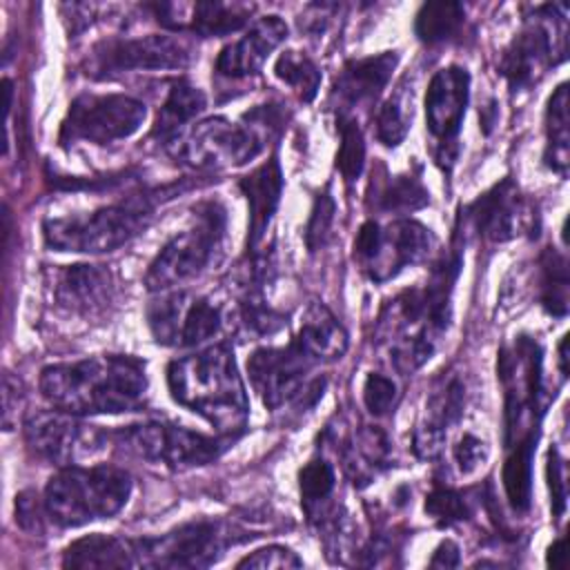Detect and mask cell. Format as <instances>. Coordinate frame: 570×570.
<instances>
[{
	"mask_svg": "<svg viewBox=\"0 0 570 570\" xmlns=\"http://www.w3.org/2000/svg\"><path fill=\"white\" fill-rule=\"evenodd\" d=\"M45 401L76 416L134 412L147 399L145 363L127 354H98L40 372Z\"/></svg>",
	"mask_w": 570,
	"mask_h": 570,
	"instance_id": "cell-1",
	"label": "cell"
},
{
	"mask_svg": "<svg viewBox=\"0 0 570 570\" xmlns=\"http://www.w3.org/2000/svg\"><path fill=\"white\" fill-rule=\"evenodd\" d=\"M171 399L203 416L225 439L245 432L249 403L229 345H209L167 365Z\"/></svg>",
	"mask_w": 570,
	"mask_h": 570,
	"instance_id": "cell-2",
	"label": "cell"
},
{
	"mask_svg": "<svg viewBox=\"0 0 570 570\" xmlns=\"http://www.w3.org/2000/svg\"><path fill=\"white\" fill-rule=\"evenodd\" d=\"M281 127L283 111L276 105H261L247 111L240 122L214 116L196 122L178 140L174 156L191 169L240 167L256 158Z\"/></svg>",
	"mask_w": 570,
	"mask_h": 570,
	"instance_id": "cell-3",
	"label": "cell"
},
{
	"mask_svg": "<svg viewBox=\"0 0 570 570\" xmlns=\"http://www.w3.org/2000/svg\"><path fill=\"white\" fill-rule=\"evenodd\" d=\"M129 494L131 476L116 465H67L49 479L42 501L56 525L80 528L120 512Z\"/></svg>",
	"mask_w": 570,
	"mask_h": 570,
	"instance_id": "cell-4",
	"label": "cell"
},
{
	"mask_svg": "<svg viewBox=\"0 0 570 570\" xmlns=\"http://www.w3.org/2000/svg\"><path fill=\"white\" fill-rule=\"evenodd\" d=\"M151 203L145 196H131L87 214L47 218L42 236L47 247L71 254H105L127 245L151 220Z\"/></svg>",
	"mask_w": 570,
	"mask_h": 570,
	"instance_id": "cell-5",
	"label": "cell"
},
{
	"mask_svg": "<svg viewBox=\"0 0 570 570\" xmlns=\"http://www.w3.org/2000/svg\"><path fill=\"white\" fill-rule=\"evenodd\" d=\"M194 223L178 232L149 263L145 287L167 292L200 272L214 261L227 229V212L220 203L207 200L194 209Z\"/></svg>",
	"mask_w": 570,
	"mask_h": 570,
	"instance_id": "cell-6",
	"label": "cell"
},
{
	"mask_svg": "<svg viewBox=\"0 0 570 570\" xmlns=\"http://www.w3.org/2000/svg\"><path fill=\"white\" fill-rule=\"evenodd\" d=\"M499 381L505 390L503 405V443L505 448L517 441L539 434V394H541V350L528 338L519 336L512 345L501 347L497 361Z\"/></svg>",
	"mask_w": 570,
	"mask_h": 570,
	"instance_id": "cell-7",
	"label": "cell"
},
{
	"mask_svg": "<svg viewBox=\"0 0 570 570\" xmlns=\"http://www.w3.org/2000/svg\"><path fill=\"white\" fill-rule=\"evenodd\" d=\"M114 439L116 445H120V450L127 454L171 470L207 465L216 461L229 445V439L220 434L207 436L203 432L160 421L127 425L118 430Z\"/></svg>",
	"mask_w": 570,
	"mask_h": 570,
	"instance_id": "cell-8",
	"label": "cell"
},
{
	"mask_svg": "<svg viewBox=\"0 0 570 570\" xmlns=\"http://www.w3.org/2000/svg\"><path fill=\"white\" fill-rule=\"evenodd\" d=\"M434 247V234L419 220H394L381 227L367 220L354 238V261L374 283L394 278L403 267L416 265Z\"/></svg>",
	"mask_w": 570,
	"mask_h": 570,
	"instance_id": "cell-9",
	"label": "cell"
},
{
	"mask_svg": "<svg viewBox=\"0 0 570 570\" xmlns=\"http://www.w3.org/2000/svg\"><path fill=\"white\" fill-rule=\"evenodd\" d=\"M147 118V107L125 94H80L71 100L60 125V145H109L129 138Z\"/></svg>",
	"mask_w": 570,
	"mask_h": 570,
	"instance_id": "cell-10",
	"label": "cell"
},
{
	"mask_svg": "<svg viewBox=\"0 0 570 570\" xmlns=\"http://www.w3.org/2000/svg\"><path fill=\"white\" fill-rule=\"evenodd\" d=\"M22 432L36 456L60 468L80 465L98 456L109 443V434L105 430L56 407L29 412L24 416Z\"/></svg>",
	"mask_w": 570,
	"mask_h": 570,
	"instance_id": "cell-11",
	"label": "cell"
},
{
	"mask_svg": "<svg viewBox=\"0 0 570 570\" xmlns=\"http://www.w3.org/2000/svg\"><path fill=\"white\" fill-rule=\"evenodd\" d=\"M236 541L240 537H236L234 525L200 519L160 537L138 539V563L142 568H207Z\"/></svg>",
	"mask_w": 570,
	"mask_h": 570,
	"instance_id": "cell-12",
	"label": "cell"
},
{
	"mask_svg": "<svg viewBox=\"0 0 570 570\" xmlns=\"http://www.w3.org/2000/svg\"><path fill=\"white\" fill-rule=\"evenodd\" d=\"M220 309L189 292H167L147 305V325L156 343L196 347L220 330Z\"/></svg>",
	"mask_w": 570,
	"mask_h": 570,
	"instance_id": "cell-13",
	"label": "cell"
},
{
	"mask_svg": "<svg viewBox=\"0 0 570 570\" xmlns=\"http://www.w3.org/2000/svg\"><path fill=\"white\" fill-rule=\"evenodd\" d=\"M191 62V49L171 36H140L116 38L94 47L87 60V73L107 78L122 71L142 69H185Z\"/></svg>",
	"mask_w": 570,
	"mask_h": 570,
	"instance_id": "cell-14",
	"label": "cell"
},
{
	"mask_svg": "<svg viewBox=\"0 0 570 570\" xmlns=\"http://www.w3.org/2000/svg\"><path fill=\"white\" fill-rule=\"evenodd\" d=\"M318 361L292 338L283 347H258L247 358V374L254 392L267 410H278L285 403H294L301 390L309 383L307 374Z\"/></svg>",
	"mask_w": 570,
	"mask_h": 570,
	"instance_id": "cell-15",
	"label": "cell"
},
{
	"mask_svg": "<svg viewBox=\"0 0 570 570\" xmlns=\"http://www.w3.org/2000/svg\"><path fill=\"white\" fill-rule=\"evenodd\" d=\"M470 98V73L450 65L439 69L425 91V122L436 142V163L450 171L456 160V136Z\"/></svg>",
	"mask_w": 570,
	"mask_h": 570,
	"instance_id": "cell-16",
	"label": "cell"
},
{
	"mask_svg": "<svg viewBox=\"0 0 570 570\" xmlns=\"http://www.w3.org/2000/svg\"><path fill=\"white\" fill-rule=\"evenodd\" d=\"M463 225L490 243L512 240L534 227L537 212L512 178H503L472 200L463 214Z\"/></svg>",
	"mask_w": 570,
	"mask_h": 570,
	"instance_id": "cell-17",
	"label": "cell"
},
{
	"mask_svg": "<svg viewBox=\"0 0 570 570\" xmlns=\"http://www.w3.org/2000/svg\"><path fill=\"white\" fill-rule=\"evenodd\" d=\"M49 292L53 303L67 314L100 318L116 303V278L105 265H65L51 272Z\"/></svg>",
	"mask_w": 570,
	"mask_h": 570,
	"instance_id": "cell-18",
	"label": "cell"
},
{
	"mask_svg": "<svg viewBox=\"0 0 570 570\" xmlns=\"http://www.w3.org/2000/svg\"><path fill=\"white\" fill-rule=\"evenodd\" d=\"M465 385L459 376L441 379L430 399L425 401V414L412 434V448L419 459H436L443 450L448 430L463 416Z\"/></svg>",
	"mask_w": 570,
	"mask_h": 570,
	"instance_id": "cell-19",
	"label": "cell"
},
{
	"mask_svg": "<svg viewBox=\"0 0 570 570\" xmlns=\"http://www.w3.org/2000/svg\"><path fill=\"white\" fill-rule=\"evenodd\" d=\"M554 42L541 22L525 24L503 49L499 71L512 91L532 87L554 62Z\"/></svg>",
	"mask_w": 570,
	"mask_h": 570,
	"instance_id": "cell-20",
	"label": "cell"
},
{
	"mask_svg": "<svg viewBox=\"0 0 570 570\" xmlns=\"http://www.w3.org/2000/svg\"><path fill=\"white\" fill-rule=\"evenodd\" d=\"M287 38V24L278 16L256 20L243 38L220 49L216 71L225 78H245L261 71L269 53Z\"/></svg>",
	"mask_w": 570,
	"mask_h": 570,
	"instance_id": "cell-21",
	"label": "cell"
},
{
	"mask_svg": "<svg viewBox=\"0 0 570 570\" xmlns=\"http://www.w3.org/2000/svg\"><path fill=\"white\" fill-rule=\"evenodd\" d=\"M240 191L249 205V232H247V252H256L263 243L267 227L278 209L283 194V171L276 156L265 160L252 174L240 178Z\"/></svg>",
	"mask_w": 570,
	"mask_h": 570,
	"instance_id": "cell-22",
	"label": "cell"
},
{
	"mask_svg": "<svg viewBox=\"0 0 570 570\" xmlns=\"http://www.w3.org/2000/svg\"><path fill=\"white\" fill-rule=\"evenodd\" d=\"M396 62V51H383L376 56L350 60L336 76L334 96H338L341 105L345 107H361L374 102V98L390 82Z\"/></svg>",
	"mask_w": 570,
	"mask_h": 570,
	"instance_id": "cell-23",
	"label": "cell"
},
{
	"mask_svg": "<svg viewBox=\"0 0 570 570\" xmlns=\"http://www.w3.org/2000/svg\"><path fill=\"white\" fill-rule=\"evenodd\" d=\"M65 568H138V539L89 534L62 552Z\"/></svg>",
	"mask_w": 570,
	"mask_h": 570,
	"instance_id": "cell-24",
	"label": "cell"
},
{
	"mask_svg": "<svg viewBox=\"0 0 570 570\" xmlns=\"http://www.w3.org/2000/svg\"><path fill=\"white\" fill-rule=\"evenodd\" d=\"M294 338L318 363L336 361L347 350V332L343 330L338 318L323 303H316V301L305 307Z\"/></svg>",
	"mask_w": 570,
	"mask_h": 570,
	"instance_id": "cell-25",
	"label": "cell"
},
{
	"mask_svg": "<svg viewBox=\"0 0 570 570\" xmlns=\"http://www.w3.org/2000/svg\"><path fill=\"white\" fill-rule=\"evenodd\" d=\"M430 203V194L421 178L414 174L392 176L381 167V176L372 174L367 189V207L383 214H410L423 209Z\"/></svg>",
	"mask_w": 570,
	"mask_h": 570,
	"instance_id": "cell-26",
	"label": "cell"
},
{
	"mask_svg": "<svg viewBox=\"0 0 570 570\" xmlns=\"http://www.w3.org/2000/svg\"><path fill=\"white\" fill-rule=\"evenodd\" d=\"M207 105L203 89H198L187 78H176L169 85L165 105L158 111L156 125L151 127V136L158 140L174 138L189 120H194Z\"/></svg>",
	"mask_w": 570,
	"mask_h": 570,
	"instance_id": "cell-27",
	"label": "cell"
},
{
	"mask_svg": "<svg viewBox=\"0 0 570 570\" xmlns=\"http://www.w3.org/2000/svg\"><path fill=\"white\" fill-rule=\"evenodd\" d=\"M252 9H254L252 4H243V2H218V0L196 2L189 7V13L185 16L183 31H191L200 38L227 36L243 29L249 22Z\"/></svg>",
	"mask_w": 570,
	"mask_h": 570,
	"instance_id": "cell-28",
	"label": "cell"
},
{
	"mask_svg": "<svg viewBox=\"0 0 570 570\" xmlns=\"http://www.w3.org/2000/svg\"><path fill=\"white\" fill-rule=\"evenodd\" d=\"M537 439L539 434L525 436L517 441L514 445L505 448L508 456L503 463V488L510 505L517 512H525L530 508V497H532V456L537 450Z\"/></svg>",
	"mask_w": 570,
	"mask_h": 570,
	"instance_id": "cell-29",
	"label": "cell"
},
{
	"mask_svg": "<svg viewBox=\"0 0 570 570\" xmlns=\"http://www.w3.org/2000/svg\"><path fill=\"white\" fill-rule=\"evenodd\" d=\"M546 165L557 171L559 176H566L568 171V149H570V134H568V85L561 82L554 94L548 100L546 109Z\"/></svg>",
	"mask_w": 570,
	"mask_h": 570,
	"instance_id": "cell-30",
	"label": "cell"
},
{
	"mask_svg": "<svg viewBox=\"0 0 570 570\" xmlns=\"http://www.w3.org/2000/svg\"><path fill=\"white\" fill-rule=\"evenodd\" d=\"M465 9L459 2H425L416 13L414 33L425 45H439L454 38L461 31Z\"/></svg>",
	"mask_w": 570,
	"mask_h": 570,
	"instance_id": "cell-31",
	"label": "cell"
},
{
	"mask_svg": "<svg viewBox=\"0 0 570 570\" xmlns=\"http://www.w3.org/2000/svg\"><path fill=\"white\" fill-rule=\"evenodd\" d=\"M539 301L552 316H566L568 312V263L552 247L539 258Z\"/></svg>",
	"mask_w": 570,
	"mask_h": 570,
	"instance_id": "cell-32",
	"label": "cell"
},
{
	"mask_svg": "<svg viewBox=\"0 0 570 570\" xmlns=\"http://www.w3.org/2000/svg\"><path fill=\"white\" fill-rule=\"evenodd\" d=\"M334 485H336V474H334V468L327 459L314 456L301 468V472H298L301 499H303L305 512L312 519L323 517V505L332 497Z\"/></svg>",
	"mask_w": 570,
	"mask_h": 570,
	"instance_id": "cell-33",
	"label": "cell"
},
{
	"mask_svg": "<svg viewBox=\"0 0 570 570\" xmlns=\"http://www.w3.org/2000/svg\"><path fill=\"white\" fill-rule=\"evenodd\" d=\"M274 73L289 85L303 102H312L321 87V71L312 58L301 51H285L274 65Z\"/></svg>",
	"mask_w": 570,
	"mask_h": 570,
	"instance_id": "cell-34",
	"label": "cell"
},
{
	"mask_svg": "<svg viewBox=\"0 0 570 570\" xmlns=\"http://www.w3.org/2000/svg\"><path fill=\"white\" fill-rule=\"evenodd\" d=\"M336 129H338V151H336V167L345 183H354L365 165V140L358 122L341 111L336 116Z\"/></svg>",
	"mask_w": 570,
	"mask_h": 570,
	"instance_id": "cell-35",
	"label": "cell"
},
{
	"mask_svg": "<svg viewBox=\"0 0 570 570\" xmlns=\"http://www.w3.org/2000/svg\"><path fill=\"white\" fill-rule=\"evenodd\" d=\"M410 120H412V107H407V100L401 94L387 98L379 107L376 118H374V129H376L379 142H383L385 147L401 145L403 138L407 136Z\"/></svg>",
	"mask_w": 570,
	"mask_h": 570,
	"instance_id": "cell-36",
	"label": "cell"
},
{
	"mask_svg": "<svg viewBox=\"0 0 570 570\" xmlns=\"http://www.w3.org/2000/svg\"><path fill=\"white\" fill-rule=\"evenodd\" d=\"M425 512L439 525H452L456 521L468 519L470 508L461 492L450 490V488H436L425 497Z\"/></svg>",
	"mask_w": 570,
	"mask_h": 570,
	"instance_id": "cell-37",
	"label": "cell"
},
{
	"mask_svg": "<svg viewBox=\"0 0 570 570\" xmlns=\"http://www.w3.org/2000/svg\"><path fill=\"white\" fill-rule=\"evenodd\" d=\"M334 212H336V205L327 189L314 196V205L305 225V245L309 252H316L327 243V236L334 223Z\"/></svg>",
	"mask_w": 570,
	"mask_h": 570,
	"instance_id": "cell-38",
	"label": "cell"
},
{
	"mask_svg": "<svg viewBox=\"0 0 570 570\" xmlns=\"http://www.w3.org/2000/svg\"><path fill=\"white\" fill-rule=\"evenodd\" d=\"M399 392H396V383L385 376V374H367L365 383H363V403L367 407L370 414L374 416H385L392 412V407L396 405Z\"/></svg>",
	"mask_w": 570,
	"mask_h": 570,
	"instance_id": "cell-39",
	"label": "cell"
},
{
	"mask_svg": "<svg viewBox=\"0 0 570 570\" xmlns=\"http://www.w3.org/2000/svg\"><path fill=\"white\" fill-rule=\"evenodd\" d=\"M238 568H256V570H289V568H301L303 561L296 557L285 546H265L247 554L236 563Z\"/></svg>",
	"mask_w": 570,
	"mask_h": 570,
	"instance_id": "cell-40",
	"label": "cell"
},
{
	"mask_svg": "<svg viewBox=\"0 0 570 570\" xmlns=\"http://www.w3.org/2000/svg\"><path fill=\"white\" fill-rule=\"evenodd\" d=\"M354 454H358L365 461V468H379L385 465L390 459V441L385 432L372 425H363L356 434V445Z\"/></svg>",
	"mask_w": 570,
	"mask_h": 570,
	"instance_id": "cell-41",
	"label": "cell"
},
{
	"mask_svg": "<svg viewBox=\"0 0 570 570\" xmlns=\"http://www.w3.org/2000/svg\"><path fill=\"white\" fill-rule=\"evenodd\" d=\"M45 501H38L33 492H20L16 497V523L31 534H42L45 530Z\"/></svg>",
	"mask_w": 570,
	"mask_h": 570,
	"instance_id": "cell-42",
	"label": "cell"
},
{
	"mask_svg": "<svg viewBox=\"0 0 570 570\" xmlns=\"http://www.w3.org/2000/svg\"><path fill=\"white\" fill-rule=\"evenodd\" d=\"M485 456H488L485 443L470 432H465L454 445V461L463 474L474 472L485 461Z\"/></svg>",
	"mask_w": 570,
	"mask_h": 570,
	"instance_id": "cell-43",
	"label": "cell"
},
{
	"mask_svg": "<svg viewBox=\"0 0 570 570\" xmlns=\"http://www.w3.org/2000/svg\"><path fill=\"white\" fill-rule=\"evenodd\" d=\"M548 483H550L552 514L559 519L566 510V472H563V461L554 448H550V454H548Z\"/></svg>",
	"mask_w": 570,
	"mask_h": 570,
	"instance_id": "cell-44",
	"label": "cell"
},
{
	"mask_svg": "<svg viewBox=\"0 0 570 570\" xmlns=\"http://www.w3.org/2000/svg\"><path fill=\"white\" fill-rule=\"evenodd\" d=\"M2 403H4V428L11 430V414L18 412V399H20V383L11 376V372L4 374L2 383Z\"/></svg>",
	"mask_w": 570,
	"mask_h": 570,
	"instance_id": "cell-45",
	"label": "cell"
},
{
	"mask_svg": "<svg viewBox=\"0 0 570 570\" xmlns=\"http://www.w3.org/2000/svg\"><path fill=\"white\" fill-rule=\"evenodd\" d=\"M461 561L459 557V548L454 541L445 539L439 543V548L434 550L432 559H430V568H456Z\"/></svg>",
	"mask_w": 570,
	"mask_h": 570,
	"instance_id": "cell-46",
	"label": "cell"
},
{
	"mask_svg": "<svg viewBox=\"0 0 570 570\" xmlns=\"http://www.w3.org/2000/svg\"><path fill=\"white\" fill-rule=\"evenodd\" d=\"M563 539H557L550 548H548V559H546V563L550 566V568H563Z\"/></svg>",
	"mask_w": 570,
	"mask_h": 570,
	"instance_id": "cell-47",
	"label": "cell"
},
{
	"mask_svg": "<svg viewBox=\"0 0 570 570\" xmlns=\"http://www.w3.org/2000/svg\"><path fill=\"white\" fill-rule=\"evenodd\" d=\"M566 347H568V336H563L561 338V343H559V367H561V376H568V352H566Z\"/></svg>",
	"mask_w": 570,
	"mask_h": 570,
	"instance_id": "cell-48",
	"label": "cell"
}]
</instances>
